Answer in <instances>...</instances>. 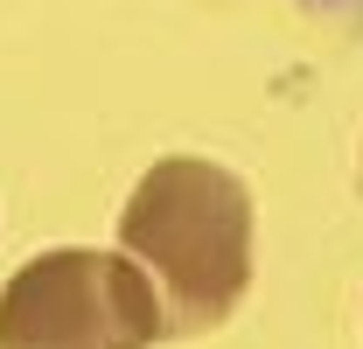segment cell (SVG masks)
Returning a JSON list of instances; mask_svg holds the SVG:
<instances>
[{
    "label": "cell",
    "mask_w": 363,
    "mask_h": 349,
    "mask_svg": "<svg viewBox=\"0 0 363 349\" xmlns=\"http://www.w3.org/2000/svg\"><path fill=\"white\" fill-rule=\"evenodd\" d=\"M119 252L147 272L168 336L224 328L252 287V189L203 154H168L119 210Z\"/></svg>",
    "instance_id": "cell-1"
},
{
    "label": "cell",
    "mask_w": 363,
    "mask_h": 349,
    "mask_svg": "<svg viewBox=\"0 0 363 349\" xmlns=\"http://www.w3.org/2000/svg\"><path fill=\"white\" fill-rule=\"evenodd\" d=\"M328 7H363V0H328Z\"/></svg>",
    "instance_id": "cell-3"
},
{
    "label": "cell",
    "mask_w": 363,
    "mask_h": 349,
    "mask_svg": "<svg viewBox=\"0 0 363 349\" xmlns=\"http://www.w3.org/2000/svg\"><path fill=\"white\" fill-rule=\"evenodd\" d=\"M161 301L126 252L49 245L0 287V349H154Z\"/></svg>",
    "instance_id": "cell-2"
}]
</instances>
